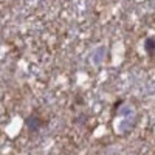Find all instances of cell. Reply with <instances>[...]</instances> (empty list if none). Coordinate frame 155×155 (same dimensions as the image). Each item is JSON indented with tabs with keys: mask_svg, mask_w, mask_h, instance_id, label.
I'll list each match as a JSON object with an SVG mask.
<instances>
[{
	"mask_svg": "<svg viewBox=\"0 0 155 155\" xmlns=\"http://www.w3.org/2000/svg\"><path fill=\"white\" fill-rule=\"evenodd\" d=\"M41 124H42V121L37 118V116H30V118L27 120V126L30 127V130H33V132H36V130H39V127H41Z\"/></svg>",
	"mask_w": 155,
	"mask_h": 155,
	"instance_id": "cell-1",
	"label": "cell"
},
{
	"mask_svg": "<svg viewBox=\"0 0 155 155\" xmlns=\"http://www.w3.org/2000/svg\"><path fill=\"white\" fill-rule=\"evenodd\" d=\"M144 48H146L147 53H152V51H155V39H146Z\"/></svg>",
	"mask_w": 155,
	"mask_h": 155,
	"instance_id": "cell-2",
	"label": "cell"
}]
</instances>
